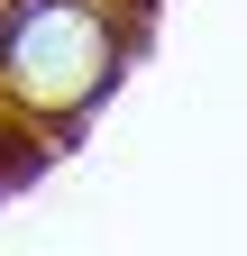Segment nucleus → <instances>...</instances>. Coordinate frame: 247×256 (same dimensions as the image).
<instances>
[{"label": "nucleus", "mask_w": 247, "mask_h": 256, "mask_svg": "<svg viewBox=\"0 0 247 256\" xmlns=\"http://www.w3.org/2000/svg\"><path fill=\"white\" fill-rule=\"evenodd\" d=\"M128 64V28L101 0H0V92L28 119H82Z\"/></svg>", "instance_id": "nucleus-1"}]
</instances>
